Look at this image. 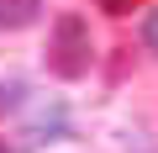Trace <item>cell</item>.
Wrapping results in <instances>:
<instances>
[{
  "instance_id": "1",
  "label": "cell",
  "mask_w": 158,
  "mask_h": 153,
  "mask_svg": "<svg viewBox=\"0 0 158 153\" xmlns=\"http://www.w3.org/2000/svg\"><path fill=\"white\" fill-rule=\"evenodd\" d=\"M90 58H95V42H90V21L85 16H58L53 21V37H48V69L58 79H85L90 74Z\"/></svg>"
},
{
  "instance_id": "2",
  "label": "cell",
  "mask_w": 158,
  "mask_h": 153,
  "mask_svg": "<svg viewBox=\"0 0 158 153\" xmlns=\"http://www.w3.org/2000/svg\"><path fill=\"white\" fill-rule=\"evenodd\" d=\"M42 16V0H0V32H27Z\"/></svg>"
},
{
  "instance_id": "3",
  "label": "cell",
  "mask_w": 158,
  "mask_h": 153,
  "mask_svg": "<svg viewBox=\"0 0 158 153\" xmlns=\"http://www.w3.org/2000/svg\"><path fill=\"white\" fill-rule=\"evenodd\" d=\"M58 137H63V106L42 111V116L27 127V142H32V148H42V142H58Z\"/></svg>"
},
{
  "instance_id": "4",
  "label": "cell",
  "mask_w": 158,
  "mask_h": 153,
  "mask_svg": "<svg viewBox=\"0 0 158 153\" xmlns=\"http://www.w3.org/2000/svg\"><path fill=\"white\" fill-rule=\"evenodd\" d=\"M27 106V79H0V116H11V111H21Z\"/></svg>"
},
{
  "instance_id": "5",
  "label": "cell",
  "mask_w": 158,
  "mask_h": 153,
  "mask_svg": "<svg viewBox=\"0 0 158 153\" xmlns=\"http://www.w3.org/2000/svg\"><path fill=\"white\" fill-rule=\"evenodd\" d=\"M95 6L106 11V16H127V11H137L142 0H95Z\"/></svg>"
},
{
  "instance_id": "6",
  "label": "cell",
  "mask_w": 158,
  "mask_h": 153,
  "mask_svg": "<svg viewBox=\"0 0 158 153\" xmlns=\"http://www.w3.org/2000/svg\"><path fill=\"white\" fill-rule=\"evenodd\" d=\"M142 42L158 53V11H148V21H142Z\"/></svg>"
},
{
  "instance_id": "7",
  "label": "cell",
  "mask_w": 158,
  "mask_h": 153,
  "mask_svg": "<svg viewBox=\"0 0 158 153\" xmlns=\"http://www.w3.org/2000/svg\"><path fill=\"white\" fill-rule=\"evenodd\" d=\"M0 153H11V148H6V142H0Z\"/></svg>"
}]
</instances>
